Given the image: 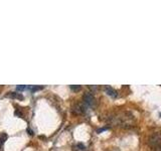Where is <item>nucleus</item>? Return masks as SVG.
<instances>
[{
    "label": "nucleus",
    "instance_id": "6",
    "mask_svg": "<svg viewBox=\"0 0 161 151\" xmlns=\"http://www.w3.org/2000/svg\"><path fill=\"white\" fill-rule=\"evenodd\" d=\"M28 89L31 90L32 92H35V91H39V90H42L43 89V87H37V86H30L28 87Z\"/></svg>",
    "mask_w": 161,
    "mask_h": 151
},
{
    "label": "nucleus",
    "instance_id": "5",
    "mask_svg": "<svg viewBox=\"0 0 161 151\" xmlns=\"http://www.w3.org/2000/svg\"><path fill=\"white\" fill-rule=\"evenodd\" d=\"M7 139V135L6 134H1L0 135V145H2L5 142V140Z\"/></svg>",
    "mask_w": 161,
    "mask_h": 151
},
{
    "label": "nucleus",
    "instance_id": "4",
    "mask_svg": "<svg viewBox=\"0 0 161 151\" xmlns=\"http://www.w3.org/2000/svg\"><path fill=\"white\" fill-rule=\"evenodd\" d=\"M7 97H10V98H13V99H19V100L23 99V97L18 93H10V94H8Z\"/></svg>",
    "mask_w": 161,
    "mask_h": 151
},
{
    "label": "nucleus",
    "instance_id": "8",
    "mask_svg": "<svg viewBox=\"0 0 161 151\" xmlns=\"http://www.w3.org/2000/svg\"><path fill=\"white\" fill-rule=\"evenodd\" d=\"M71 89L72 91H78L81 89V86H71Z\"/></svg>",
    "mask_w": 161,
    "mask_h": 151
},
{
    "label": "nucleus",
    "instance_id": "7",
    "mask_svg": "<svg viewBox=\"0 0 161 151\" xmlns=\"http://www.w3.org/2000/svg\"><path fill=\"white\" fill-rule=\"evenodd\" d=\"M17 91H23V90H27L28 89V86H17L16 87Z\"/></svg>",
    "mask_w": 161,
    "mask_h": 151
},
{
    "label": "nucleus",
    "instance_id": "2",
    "mask_svg": "<svg viewBox=\"0 0 161 151\" xmlns=\"http://www.w3.org/2000/svg\"><path fill=\"white\" fill-rule=\"evenodd\" d=\"M84 102L87 104L88 106H93L95 104V98L91 93H86L84 94Z\"/></svg>",
    "mask_w": 161,
    "mask_h": 151
},
{
    "label": "nucleus",
    "instance_id": "9",
    "mask_svg": "<svg viewBox=\"0 0 161 151\" xmlns=\"http://www.w3.org/2000/svg\"><path fill=\"white\" fill-rule=\"evenodd\" d=\"M157 151H161V145L158 146V150H157Z\"/></svg>",
    "mask_w": 161,
    "mask_h": 151
},
{
    "label": "nucleus",
    "instance_id": "3",
    "mask_svg": "<svg viewBox=\"0 0 161 151\" xmlns=\"http://www.w3.org/2000/svg\"><path fill=\"white\" fill-rule=\"evenodd\" d=\"M105 92L107 93V95L110 96L113 99H115V98L118 97V93H117V91L114 90L112 87H110V86H106L105 87Z\"/></svg>",
    "mask_w": 161,
    "mask_h": 151
},
{
    "label": "nucleus",
    "instance_id": "1",
    "mask_svg": "<svg viewBox=\"0 0 161 151\" xmlns=\"http://www.w3.org/2000/svg\"><path fill=\"white\" fill-rule=\"evenodd\" d=\"M161 141V133L159 132H155L150 136L149 138V144L152 146H158Z\"/></svg>",
    "mask_w": 161,
    "mask_h": 151
}]
</instances>
